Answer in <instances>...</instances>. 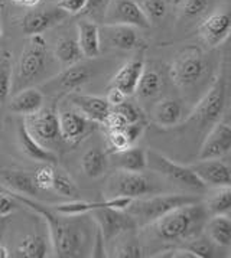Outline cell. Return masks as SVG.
I'll return each mask as SVG.
<instances>
[{"label": "cell", "mask_w": 231, "mask_h": 258, "mask_svg": "<svg viewBox=\"0 0 231 258\" xmlns=\"http://www.w3.org/2000/svg\"><path fill=\"white\" fill-rule=\"evenodd\" d=\"M6 192L15 198L19 204L32 209L35 214L41 215L46 221L49 228V241L55 252V257L74 258L84 255L87 234L84 227L78 221L64 219L65 217L63 218V215L55 212L53 208L43 207L42 204L31 201L25 195L12 190H6Z\"/></svg>", "instance_id": "cell-1"}, {"label": "cell", "mask_w": 231, "mask_h": 258, "mask_svg": "<svg viewBox=\"0 0 231 258\" xmlns=\"http://www.w3.org/2000/svg\"><path fill=\"white\" fill-rule=\"evenodd\" d=\"M208 218L210 214L200 201L177 208L147 227L163 242H178L201 235Z\"/></svg>", "instance_id": "cell-2"}, {"label": "cell", "mask_w": 231, "mask_h": 258, "mask_svg": "<svg viewBox=\"0 0 231 258\" xmlns=\"http://www.w3.org/2000/svg\"><path fill=\"white\" fill-rule=\"evenodd\" d=\"M198 195L189 194H163V195H153L133 199L130 207L126 211L135 218L137 225L147 227L149 224L158 221L159 218L165 217L168 212L179 207L200 202Z\"/></svg>", "instance_id": "cell-3"}, {"label": "cell", "mask_w": 231, "mask_h": 258, "mask_svg": "<svg viewBox=\"0 0 231 258\" xmlns=\"http://www.w3.org/2000/svg\"><path fill=\"white\" fill-rule=\"evenodd\" d=\"M147 169L158 173L174 185L188 189L191 192L201 194L207 190L205 183L201 180L191 166H184L174 162L156 150H147Z\"/></svg>", "instance_id": "cell-4"}, {"label": "cell", "mask_w": 231, "mask_h": 258, "mask_svg": "<svg viewBox=\"0 0 231 258\" xmlns=\"http://www.w3.org/2000/svg\"><path fill=\"white\" fill-rule=\"evenodd\" d=\"M23 123L29 133L48 149L63 140L60 113L55 103L46 107L43 105L38 113L25 117Z\"/></svg>", "instance_id": "cell-5"}, {"label": "cell", "mask_w": 231, "mask_h": 258, "mask_svg": "<svg viewBox=\"0 0 231 258\" xmlns=\"http://www.w3.org/2000/svg\"><path fill=\"white\" fill-rule=\"evenodd\" d=\"M48 63V45L42 35L29 36L28 45L22 51L18 65L19 84H29L35 81L45 71Z\"/></svg>", "instance_id": "cell-6"}, {"label": "cell", "mask_w": 231, "mask_h": 258, "mask_svg": "<svg viewBox=\"0 0 231 258\" xmlns=\"http://www.w3.org/2000/svg\"><path fill=\"white\" fill-rule=\"evenodd\" d=\"M205 71V59L201 49L188 46L179 52L170 65V78L179 88H188L197 83Z\"/></svg>", "instance_id": "cell-7"}, {"label": "cell", "mask_w": 231, "mask_h": 258, "mask_svg": "<svg viewBox=\"0 0 231 258\" xmlns=\"http://www.w3.org/2000/svg\"><path fill=\"white\" fill-rule=\"evenodd\" d=\"M155 190H156L155 185L146 175H143V172L119 170L110 177L107 183L108 198L127 197L132 199H139L152 195Z\"/></svg>", "instance_id": "cell-8"}, {"label": "cell", "mask_w": 231, "mask_h": 258, "mask_svg": "<svg viewBox=\"0 0 231 258\" xmlns=\"http://www.w3.org/2000/svg\"><path fill=\"white\" fill-rule=\"evenodd\" d=\"M103 19L104 25H129L139 29L150 26V21L135 0H108Z\"/></svg>", "instance_id": "cell-9"}, {"label": "cell", "mask_w": 231, "mask_h": 258, "mask_svg": "<svg viewBox=\"0 0 231 258\" xmlns=\"http://www.w3.org/2000/svg\"><path fill=\"white\" fill-rule=\"evenodd\" d=\"M91 214H93V218L97 222V227L100 229L105 242L123 234L125 231H130L137 227L135 218L132 217L127 211L104 207L95 209Z\"/></svg>", "instance_id": "cell-10"}, {"label": "cell", "mask_w": 231, "mask_h": 258, "mask_svg": "<svg viewBox=\"0 0 231 258\" xmlns=\"http://www.w3.org/2000/svg\"><path fill=\"white\" fill-rule=\"evenodd\" d=\"M225 104V81L218 77L217 81L208 88V91L197 104L192 111V118L201 124L215 123L220 118Z\"/></svg>", "instance_id": "cell-11"}, {"label": "cell", "mask_w": 231, "mask_h": 258, "mask_svg": "<svg viewBox=\"0 0 231 258\" xmlns=\"http://www.w3.org/2000/svg\"><path fill=\"white\" fill-rule=\"evenodd\" d=\"M93 67L88 63L77 62L74 65H70L64 70L63 73L58 74L55 78L43 85L46 91L53 94L71 93L80 88L81 85L87 84L93 78Z\"/></svg>", "instance_id": "cell-12"}, {"label": "cell", "mask_w": 231, "mask_h": 258, "mask_svg": "<svg viewBox=\"0 0 231 258\" xmlns=\"http://www.w3.org/2000/svg\"><path fill=\"white\" fill-rule=\"evenodd\" d=\"M60 123L63 142L71 146L81 143L87 136L94 132L97 124L78 110H64L60 113Z\"/></svg>", "instance_id": "cell-13"}, {"label": "cell", "mask_w": 231, "mask_h": 258, "mask_svg": "<svg viewBox=\"0 0 231 258\" xmlns=\"http://www.w3.org/2000/svg\"><path fill=\"white\" fill-rule=\"evenodd\" d=\"M231 152V123L217 120L200 149V160L220 159Z\"/></svg>", "instance_id": "cell-14"}, {"label": "cell", "mask_w": 231, "mask_h": 258, "mask_svg": "<svg viewBox=\"0 0 231 258\" xmlns=\"http://www.w3.org/2000/svg\"><path fill=\"white\" fill-rule=\"evenodd\" d=\"M68 16L67 12L61 8H52V9H39L26 13L21 21L22 32L28 36L33 35H42L43 32L52 29L53 26L60 25L65 21Z\"/></svg>", "instance_id": "cell-15"}, {"label": "cell", "mask_w": 231, "mask_h": 258, "mask_svg": "<svg viewBox=\"0 0 231 258\" xmlns=\"http://www.w3.org/2000/svg\"><path fill=\"white\" fill-rule=\"evenodd\" d=\"M231 33V9L218 11L210 15L201 23L200 35L202 41L214 48L224 42Z\"/></svg>", "instance_id": "cell-16"}, {"label": "cell", "mask_w": 231, "mask_h": 258, "mask_svg": "<svg viewBox=\"0 0 231 258\" xmlns=\"http://www.w3.org/2000/svg\"><path fill=\"white\" fill-rule=\"evenodd\" d=\"M137 28L129 25H104L100 28L101 45H105L113 49L132 51L139 43Z\"/></svg>", "instance_id": "cell-17"}, {"label": "cell", "mask_w": 231, "mask_h": 258, "mask_svg": "<svg viewBox=\"0 0 231 258\" xmlns=\"http://www.w3.org/2000/svg\"><path fill=\"white\" fill-rule=\"evenodd\" d=\"M191 167L207 187L231 185V167L220 159H204Z\"/></svg>", "instance_id": "cell-18"}, {"label": "cell", "mask_w": 231, "mask_h": 258, "mask_svg": "<svg viewBox=\"0 0 231 258\" xmlns=\"http://www.w3.org/2000/svg\"><path fill=\"white\" fill-rule=\"evenodd\" d=\"M70 101L78 111L97 124H104L107 115L111 111V105L104 97L74 93L70 95Z\"/></svg>", "instance_id": "cell-19"}, {"label": "cell", "mask_w": 231, "mask_h": 258, "mask_svg": "<svg viewBox=\"0 0 231 258\" xmlns=\"http://www.w3.org/2000/svg\"><path fill=\"white\" fill-rule=\"evenodd\" d=\"M145 71V62L142 58H133L130 61H127L123 67H120V70L114 74L110 87H116L120 91L129 95H133L136 93L137 84L142 77V74Z\"/></svg>", "instance_id": "cell-20"}, {"label": "cell", "mask_w": 231, "mask_h": 258, "mask_svg": "<svg viewBox=\"0 0 231 258\" xmlns=\"http://www.w3.org/2000/svg\"><path fill=\"white\" fill-rule=\"evenodd\" d=\"M18 137H19V146H21L23 155H26L29 159L35 160V162H39V163H51V165L58 163V156L55 155L51 149L41 145L29 133V130L26 128L23 121L18 128Z\"/></svg>", "instance_id": "cell-21"}, {"label": "cell", "mask_w": 231, "mask_h": 258, "mask_svg": "<svg viewBox=\"0 0 231 258\" xmlns=\"http://www.w3.org/2000/svg\"><path fill=\"white\" fill-rule=\"evenodd\" d=\"M78 31V43L84 58H97L101 53V39H100V28L91 21H80L77 23Z\"/></svg>", "instance_id": "cell-22"}, {"label": "cell", "mask_w": 231, "mask_h": 258, "mask_svg": "<svg viewBox=\"0 0 231 258\" xmlns=\"http://www.w3.org/2000/svg\"><path fill=\"white\" fill-rule=\"evenodd\" d=\"M43 103H45V95L41 90L25 88L13 97L9 108L12 113L28 117V115L38 113L43 107Z\"/></svg>", "instance_id": "cell-23"}, {"label": "cell", "mask_w": 231, "mask_h": 258, "mask_svg": "<svg viewBox=\"0 0 231 258\" xmlns=\"http://www.w3.org/2000/svg\"><path fill=\"white\" fill-rule=\"evenodd\" d=\"M184 117L182 104L175 98H163L153 107L152 118L159 127L168 128L181 123Z\"/></svg>", "instance_id": "cell-24"}, {"label": "cell", "mask_w": 231, "mask_h": 258, "mask_svg": "<svg viewBox=\"0 0 231 258\" xmlns=\"http://www.w3.org/2000/svg\"><path fill=\"white\" fill-rule=\"evenodd\" d=\"M114 166L119 170L127 172H143L147 169V150L142 147H129L126 150L111 153Z\"/></svg>", "instance_id": "cell-25"}, {"label": "cell", "mask_w": 231, "mask_h": 258, "mask_svg": "<svg viewBox=\"0 0 231 258\" xmlns=\"http://www.w3.org/2000/svg\"><path fill=\"white\" fill-rule=\"evenodd\" d=\"M210 217L212 215H230L231 214V185L214 186L207 190L202 201Z\"/></svg>", "instance_id": "cell-26"}, {"label": "cell", "mask_w": 231, "mask_h": 258, "mask_svg": "<svg viewBox=\"0 0 231 258\" xmlns=\"http://www.w3.org/2000/svg\"><path fill=\"white\" fill-rule=\"evenodd\" d=\"M205 234L218 247L231 245V217L228 215H212L205 224Z\"/></svg>", "instance_id": "cell-27"}, {"label": "cell", "mask_w": 231, "mask_h": 258, "mask_svg": "<svg viewBox=\"0 0 231 258\" xmlns=\"http://www.w3.org/2000/svg\"><path fill=\"white\" fill-rule=\"evenodd\" d=\"M2 180L12 192L21 194L25 197H38L39 189L33 182V176L23 170H5L2 175Z\"/></svg>", "instance_id": "cell-28"}, {"label": "cell", "mask_w": 231, "mask_h": 258, "mask_svg": "<svg viewBox=\"0 0 231 258\" xmlns=\"http://www.w3.org/2000/svg\"><path fill=\"white\" fill-rule=\"evenodd\" d=\"M108 167V157L100 147L88 149L81 159V169L91 179H98L104 175Z\"/></svg>", "instance_id": "cell-29"}, {"label": "cell", "mask_w": 231, "mask_h": 258, "mask_svg": "<svg viewBox=\"0 0 231 258\" xmlns=\"http://www.w3.org/2000/svg\"><path fill=\"white\" fill-rule=\"evenodd\" d=\"M49 244L48 239L41 235H26L18 244L15 257L18 258H45L48 257Z\"/></svg>", "instance_id": "cell-30"}, {"label": "cell", "mask_w": 231, "mask_h": 258, "mask_svg": "<svg viewBox=\"0 0 231 258\" xmlns=\"http://www.w3.org/2000/svg\"><path fill=\"white\" fill-rule=\"evenodd\" d=\"M55 56L65 67L74 65L77 62L83 61L84 53L77 39L73 38H61L55 45Z\"/></svg>", "instance_id": "cell-31"}, {"label": "cell", "mask_w": 231, "mask_h": 258, "mask_svg": "<svg viewBox=\"0 0 231 258\" xmlns=\"http://www.w3.org/2000/svg\"><path fill=\"white\" fill-rule=\"evenodd\" d=\"M162 90V77L155 70H145L139 84H137L136 93L139 98L142 100H150L156 97Z\"/></svg>", "instance_id": "cell-32"}, {"label": "cell", "mask_w": 231, "mask_h": 258, "mask_svg": "<svg viewBox=\"0 0 231 258\" xmlns=\"http://www.w3.org/2000/svg\"><path fill=\"white\" fill-rule=\"evenodd\" d=\"M107 145H108V153H117L122 150H126L135 145L133 140L127 133L126 125L122 128H110L107 130Z\"/></svg>", "instance_id": "cell-33"}, {"label": "cell", "mask_w": 231, "mask_h": 258, "mask_svg": "<svg viewBox=\"0 0 231 258\" xmlns=\"http://www.w3.org/2000/svg\"><path fill=\"white\" fill-rule=\"evenodd\" d=\"M52 190H55L61 197L68 198V199H77L78 197V187L75 185V182L64 170L55 172Z\"/></svg>", "instance_id": "cell-34"}, {"label": "cell", "mask_w": 231, "mask_h": 258, "mask_svg": "<svg viewBox=\"0 0 231 258\" xmlns=\"http://www.w3.org/2000/svg\"><path fill=\"white\" fill-rule=\"evenodd\" d=\"M12 75H13V65L9 52H3L0 55V98L5 101L11 93Z\"/></svg>", "instance_id": "cell-35"}, {"label": "cell", "mask_w": 231, "mask_h": 258, "mask_svg": "<svg viewBox=\"0 0 231 258\" xmlns=\"http://www.w3.org/2000/svg\"><path fill=\"white\" fill-rule=\"evenodd\" d=\"M55 172H56L55 165L51 163H41V166H38L32 173L36 187L39 190H52Z\"/></svg>", "instance_id": "cell-36"}, {"label": "cell", "mask_w": 231, "mask_h": 258, "mask_svg": "<svg viewBox=\"0 0 231 258\" xmlns=\"http://www.w3.org/2000/svg\"><path fill=\"white\" fill-rule=\"evenodd\" d=\"M139 5L145 12L147 19L150 22H155L165 18V15L169 11L170 0H140Z\"/></svg>", "instance_id": "cell-37"}, {"label": "cell", "mask_w": 231, "mask_h": 258, "mask_svg": "<svg viewBox=\"0 0 231 258\" xmlns=\"http://www.w3.org/2000/svg\"><path fill=\"white\" fill-rule=\"evenodd\" d=\"M113 108H114L117 113H120L125 117V120L127 121V124L139 123V121L143 120V115H142L140 108L137 107L136 104L130 103V101H127V100L126 101H123L122 104L113 107Z\"/></svg>", "instance_id": "cell-38"}, {"label": "cell", "mask_w": 231, "mask_h": 258, "mask_svg": "<svg viewBox=\"0 0 231 258\" xmlns=\"http://www.w3.org/2000/svg\"><path fill=\"white\" fill-rule=\"evenodd\" d=\"M212 245H214V242L211 241L210 238L198 235V237L192 239V245L189 248L200 258H208L214 257V248H212Z\"/></svg>", "instance_id": "cell-39"}, {"label": "cell", "mask_w": 231, "mask_h": 258, "mask_svg": "<svg viewBox=\"0 0 231 258\" xmlns=\"http://www.w3.org/2000/svg\"><path fill=\"white\" fill-rule=\"evenodd\" d=\"M210 0H185L184 2V8H182V13L185 18H197L201 16L202 13H205L208 9Z\"/></svg>", "instance_id": "cell-40"}, {"label": "cell", "mask_w": 231, "mask_h": 258, "mask_svg": "<svg viewBox=\"0 0 231 258\" xmlns=\"http://www.w3.org/2000/svg\"><path fill=\"white\" fill-rule=\"evenodd\" d=\"M143 248L142 245L135 241H127L125 244H122L120 247L116 249V257L120 258H139L143 257Z\"/></svg>", "instance_id": "cell-41"}, {"label": "cell", "mask_w": 231, "mask_h": 258, "mask_svg": "<svg viewBox=\"0 0 231 258\" xmlns=\"http://www.w3.org/2000/svg\"><path fill=\"white\" fill-rule=\"evenodd\" d=\"M18 204L19 202L6 190H0V217H9L13 211H16Z\"/></svg>", "instance_id": "cell-42"}, {"label": "cell", "mask_w": 231, "mask_h": 258, "mask_svg": "<svg viewBox=\"0 0 231 258\" xmlns=\"http://www.w3.org/2000/svg\"><path fill=\"white\" fill-rule=\"evenodd\" d=\"M87 2L88 0H60L56 6L67 12L68 15H78L85 11Z\"/></svg>", "instance_id": "cell-43"}, {"label": "cell", "mask_w": 231, "mask_h": 258, "mask_svg": "<svg viewBox=\"0 0 231 258\" xmlns=\"http://www.w3.org/2000/svg\"><path fill=\"white\" fill-rule=\"evenodd\" d=\"M155 257L159 258H200L191 248H172L162 251L160 254H156Z\"/></svg>", "instance_id": "cell-44"}, {"label": "cell", "mask_w": 231, "mask_h": 258, "mask_svg": "<svg viewBox=\"0 0 231 258\" xmlns=\"http://www.w3.org/2000/svg\"><path fill=\"white\" fill-rule=\"evenodd\" d=\"M107 101L110 103L111 107H116V105H119V104H122L123 101H126L127 95L123 91H120L119 88H116V87H110V90H108V93H107Z\"/></svg>", "instance_id": "cell-45"}, {"label": "cell", "mask_w": 231, "mask_h": 258, "mask_svg": "<svg viewBox=\"0 0 231 258\" xmlns=\"http://www.w3.org/2000/svg\"><path fill=\"white\" fill-rule=\"evenodd\" d=\"M104 238L101 235L100 229L97 228V235H95V241H94V248H93V257H105V251H104Z\"/></svg>", "instance_id": "cell-46"}, {"label": "cell", "mask_w": 231, "mask_h": 258, "mask_svg": "<svg viewBox=\"0 0 231 258\" xmlns=\"http://www.w3.org/2000/svg\"><path fill=\"white\" fill-rule=\"evenodd\" d=\"M108 0H88L87 2V8H85V13H94L97 11L105 9Z\"/></svg>", "instance_id": "cell-47"}, {"label": "cell", "mask_w": 231, "mask_h": 258, "mask_svg": "<svg viewBox=\"0 0 231 258\" xmlns=\"http://www.w3.org/2000/svg\"><path fill=\"white\" fill-rule=\"evenodd\" d=\"M41 3V0H18L16 5L23 6V8H35Z\"/></svg>", "instance_id": "cell-48"}, {"label": "cell", "mask_w": 231, "mask_h": 258, "mask_svg": "<svg viewBox=\"0 0 231 258\" xmlns=\"http://www.w3.org/2000/svg\"><path fill=\"white\" fill-rule=\"evenodd\" d=\"M8 219H9V217H0V241L5 237V231L8 227Z\"/></svg>", "instance_id": "cell-49"}, {"label": "cell", "mask_w": 231, "mask_h": 258, "mask_svg": "<svg viewBox=\"0 0 231 258\" xmlns=\"http://www.w3.org/2000/svg\"><path fill=\"white\" fill-rule=\"evenodd\" d=\"M9 249L5 247V245H2L0 244V258H9Z\"/></svg>", "instance_id": "cell-50"}, {"label": "cell", "mask_w": 231, "mask_h": 258, "mask_svg": "<svg viewBox=\"0 0 231 258\" xmlns=\"http://www.w3.org/2000/svg\"><path fill=\"white\" fill-rule=\"evenodd\" d=\"M2 38H3V29H2V26H0V43H2Z\"/></svg>", "instance_id": "cell-51"}, {"label": "cell", "mask_w": 231, "mask_h": 258, "mask_svg": "<svg viewBox=\"0 0 231 258\" xmlns=\"http://www.w3.org/2000/svg\"><path fill=\"white\" fill-rule=\"evenodd\" d=\"M2 103H3V100H2V98H0V107H2Z\"/></svg>", "instance_id": "cell-52"}, {"label": "cell", "mask_w": 231, "mask_h": 258, "mask_svg": "<svg viewBox=\"0 0 231 258\" xmlns=\"http://www.w3.org/2000/svg\"><path fill=\"white\" fill-rule=\"evenodd\" d=\"M174 2H177V0H174Z\"/></svg>", "instance_id": "cell-53"}, {"label": "cell", "mask_w": 231, "mask_h": 258, "mask_svg": "<svg viewBox=\"0 0 231 258\" xmlns=\"http://www.w3.org/2000/svg\"><path fill=\"white\" fill-rule=\"evenodd\" d=\"M230 215H231V214H230Z\"/></svg>", "instance_id": "cell-54"}]
</instances>
